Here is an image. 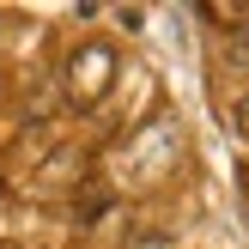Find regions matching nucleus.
<instances>
[{
    "label": "nucleus",
    "instance_id": "nucleus-1",
    "mask_svg": "<svg viewBox=\"0 0 249 249\" xmlns=\"http://www.w3.org/2000/svg\"><path fill=\"white\" fill-rule=\"evenodd\" d=\"M237 128H243V140H249V97L237 104Z\"/></svg>",
    "mask_w": 249,
    "mask_h": 249
}]
</instances>
